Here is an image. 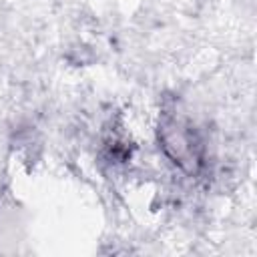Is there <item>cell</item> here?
Instances as JSON below:
<instances>
[{
	"instance_id": "obj_1",
	"label": "cell",
	"mask_w": 257,
	"mask_h": 257,
	"mask_svg": "<svg viewBox=\"0 0 257 257\" xmlns=\"http://www.w3.org/2000/svg\"><path fill=\"white\" fill-rule=\"evenodd\" d=\"M159 143L165 155L185 173H197L203 165V147L195 128L179 112H163L159 124Z\"/></svg>"
}]
</instances>
